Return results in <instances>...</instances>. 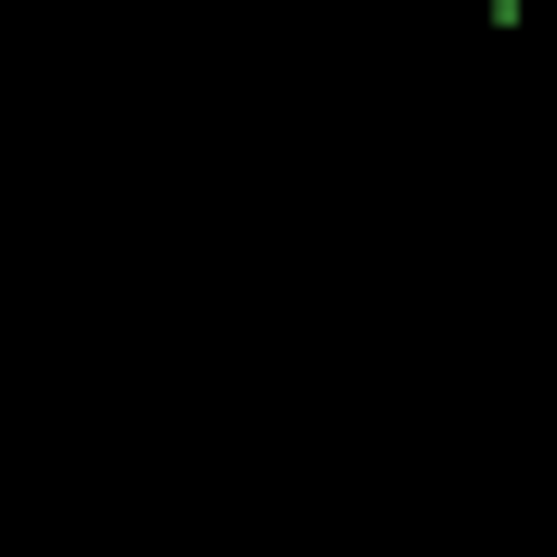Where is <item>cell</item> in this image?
<instances>
[{
	"label": "cell",
	"mask_w": 557,
	"mask_h": 557,
	"mask_svg": "<svg viewBox=\"0 0 557 557\" xmlns=\"http://www.w3.org/2000/svg\"><path fill=\"white\" fill-rule=\"evenodd\" d=\"M493 13H519V0H493Z\"/></svg>",
	"instance_id": "6da1fadb"
}]
</instances>
